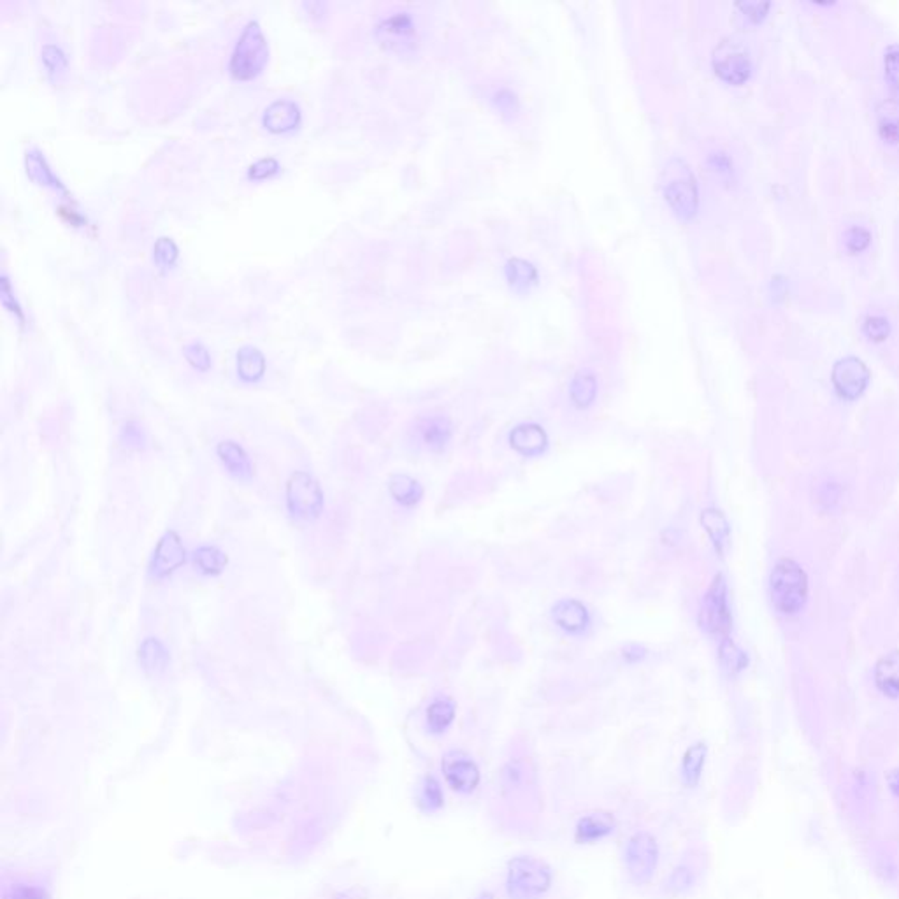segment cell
<instances>
[{"instance_id":"4316f807","label":"cell","mask_w":899,"mask_h":899,"mask_svg":"<svg viewBox=\"0 0 899 899\" xmlns=\"http://www.w3.org/2000/svg\"><path fill=\"white\" fill-rule=\"evenodd\" d=\"M455 718V705L448 699H437L427 708V727L433 735L445 733Z\"/></svg>"},{"instance_id":"8d00e7d4","label":"cell","mask_w":899,"mask_h":899,"mask_svg":"<svg viewBox=\"0 0 899 899\" xmlns=\"http://www.w3.org/2000/svg\"><path fill=\"white\" fill-rule=\"evenodd\" d=\"M278 171V160L273 156H266V158H260L249 165L248 178L249 180H257V182L267 180V178H273Z\"/></svg>"},{"instance_id":"d6a6232c","label":"cell","mask_w":899,"mask_h":899,"mask_svg":"<svg viewBox=\"0 0 899 899\" xmlns=\"http://www.w3.org/2000/svg\"><path fill=\"white\" fill-rule=\"evenodd\" d=\"M885 78L893 90V100L899 104V44H889L884 55Z\"/></svg>"},{"instance_id":"f6af8a7d","label":"cell","mask_w":899,"mask_h":899,"mask_svg":"<svg viewBox=\"0 0 899 899\" xmlns=\"http://www.w3.org/2000/svg\"><path fill=\"white\" fill-rule=\"evenodd\" d=\"M474 899H494V896H492V894H489V893H483V894H480L478 898Z\"/></svg>"},{"instance_id":"74e56055","label":"cell","mask_w":899,"mask_h":899,"mask_svg":"<svg viewBox=\"0 0 899 899\" xmlns=\"http://www.w3.org/2000/svg\"><path fill=\"white\" fill-rule=\"evenodd\" d=\"M863 329H865V332H866V336H868L871 342H884L889 336V332H891L889 322L884 316H876V314L868 316L865 320Z\"/></svg>"},{"instance_id":"60d3db41","label":"cell","mask_w":899,"mask_h":899,"mask_svg":"<svg viewBox=\"0 0 899 899\" xmlns=\"http://www.w3.org/2000/svg\"><path fill=\"white\" fill-rule=\"evenodd\" d=\"M0 294H2V303H4V308L9 311V313H13V314L16 316V320L20 322V325H23V323H25V316H23V311H22V308H20L18 301L14 299V295H13V290H11V283H9V279H7V276H5V275L2 276V285H0Z\"/></svg>"},{"instance_id":"9a60e30c","label":"cell","mask_w":899,"mask_h":899,"mask_svg":"<svg viewBox=\"0 0 899 899\" xmlns=\"http://www.w3.org/2000/svg\"><path fill=\"white\" fill-rule=\"evenodd\" d=\"M217 455L230 476L238 480H249L253 476L248 454L236 441H221L217 446Z\"/></svg>"},{"instance_id":"5b68a950","label":"cell","mask_w":899,"mask_h":899,"mask_svg":"<svg viewBox=\"0 0 899 899\" xmlns=\"http://www.w3.org/2000/svg\"><path fill=\"white\" fill-rule=\"evenodd\" d=\"M657 863H659V845L651 833L641 831L629 838L623 848V865L629 878L634 884L638 885L651 884L657 869Z\"/></svg>"},{"instance_id":"f546056e","label":"cell","mask_w":899,"mask_h":899,"mask_svg":"<svg viewBox=\"0 0 899 899\" xmlns=\"http://www.w3.org/2000/svg\"><path fill=\"white\" fill-rule=\"evenodd\" d=\"M720 664L727 673H738L746 666V655L729 638H724L718 649Z\"/></svg>"},{"instance_id":"f1b7e54d","label":"cell","mask_w":899,"mask_h":899,"mask_svg":"<svg viewBox=\"0 0 899 899\" xmlns=\"http://www.w3.org/2000/svg\"><path fill=\"white\" fill-rule=\"evenodd\" d=\"M195 566L204 573V575H220L223 567L227 566V556L217 548V547H201L193 554Z\"/></svg>"},{"instance_id":"7bdbcfd3","label":"cell","mask_w":899,"mask_h":899,"mask_svg":"<svg viewBox=\"0 0 899 899\" xmlns=\"http://www.w3.org/2000/svg\"><path fill=\"white\" fill-rule=\"evenodd\" d=\"M742 9H744V14L752 20H761L766 11L770 9V2H744V4H738Z\"/></svg>"},{"instance_id":"7c38bea8","label":"cell","mask_w":899,"mask_h":899,"mask_svg":"<svg viewBox=\"0 0 899 899\" xmlns=\"http://www.w3.org/2000/svg\"><path fill=\"white\" fill-rule=\"evenodd\" d=\"M303 120L301 108L295 100L290 98H276L273 100L262 117L264 126L273 134H286L295 130Z\"/></svg>"},{"instance_id":"836d02e7","label":"cell","mask_w":899,"mask_h":899,"mask_svg":"<svg viewBox=\"0 0 899 899\" xmlns=\"http://www.w3.org/2000/svg\"><path fill=\"white\" fill-rule=\"evenodd\" d=\"M2 899H52L46 893V889L27 884V882H14L11 885L4 887Z\"/></svg>"},{"instance_id":"2e32d148","label":"cell","mask_w":899,"mask_h":899,"mask_svg":"<svg viewBox=\"0 0 899 899\" xmlns=\"http://www.w3.org/2000/svg\"><path fill=\"white\" fill-rule=\"evenodd\" d=\"M615 829V822L610 815L604 813H590L578 820L576 824V841L580 843H595L610 837Z\"/></svg>"},{"instance_id":"e575fe53","label":"cell","mask_w":899,"mask_h":899,"mask_svg":"<svg viewBox=\"0 0 899 899\" xmlns=\"http://www.w3.org/2000/svg\"><path fill=\"white\" fill-rule=\"evenodd\" d=\"M379 32L387 35L389 42L406 41L407 35L411 33V22H409L407 16L398 14V16H392V18L385 20L383 25L379 27Z\"/></svg>"},{"instance_id":"cb8c5ba5","label":"cell","mask_w":899,"mask_h":899,"mask_svg":"<svg viewBox=\"0 0 899 899\" xmlns=\"http://www.w3.org/2000/svg\"><path fill=\"white\" fill-rule=\"evenodd\" d=\"M701 526L708 532L716 552L724 554L729 545V524L726 517L718 510H705L701 513Z\"/></svg>"},{"instance_id":"ac0fdd59","label":"cell","mask_w":899,"mask_h":899,"mask_svg":"<svg viewBox=\"0 0 899 899\" xmlns=\"http://www.w3.org/2000/svg\"><path fill=\"white\" fill-rule=\"evenodd\" d=\"M236 368H238V376L243 381L255 383L266 372V357H264V353L257 346L245 344V346H241L238 350Z\"/></svg>"},{"instance_id":"603a6c76","label":"cell","mask_w":899,"mask_h":899,"mask_svg":"<svg viewBox=\"0 0 899 899\" xmlns=\"http://www.w3.org/2000/svg\"><path fill=\"white\" fill-rule=\"evenodd\" d=\"M389 492L399 504L407 508L418 504L424 496L422 485L407 474H394L389 482Z\"/></svg>"},{"instance_id":"ffe728a7","label":"cell","mask_w":899,"mask_h":899,"mask_svg":"<svg viewBox=\"0 0 899 899\" xmlns=\"http://www.w3.org/2000/svg\"><path fill=\"white\" fill-rule=\"evenodd\" d=\"M875 680L878 688L889 696V698H898L899 696V651H891L885 655L875 671Z\"/></svg>"},{"instance_id":"8992f818","label":"cell","mask_w":899,"mask_h":899,"mask_svg":"<svg viewBox=\"0 0 899 899\" xmlns=\"http://www.w3.org/2000/svg\"><path fill=\"white\" fill-rule=\"evenodd\" d=\"M714 67L722 80L740 85L746 81L752 70L748 50L736 39H724L715 48Z\"/></svg>"},{"instance_id":"52a82bcc","label":"cell","mask_w":899,"mask_h":899,"mask_svg":"<svg viewBox=\"0 0 899 899\" xmlns=\"http://www.w3.org/2000/svg\"><path fill=\"white\" fill-rule=\"evenodd\" d=\"M699 622H701V627L705 631H708L710 634H715V636H722V640L727 638V634L731 631L727 589H726V582H724L722 575L715 576L712 587L707 592Z\"/></svg>"},{"instance_id":"484cf974","label":"cell","mask_w":899,"mask_h":899,"mask_svg":"<svg viewBox=\"0 0 899 899\" xmlns=\"http://www.w3.org/2000/svg\"><path fill=\"white\" fill-rule=\"evenodd\" d=\"M569 394H571V399L576 407H580V409L589 407L597 396L595 376L590 372H580L578 376H575L571 389H569Z\"/></svg>"},{"instance_id":"30bf717a","label":"cell","mask_w":899,"mask_h":899,"mask_svg":"<svg viewBox=\"0 0 899 899\" xmlns=\"http://www.w3.org/2000/svg\"><path fill=\"white\" fill-rule=\"evenodd\" d=\"M186 562L185 547L176 530H167L156 541L155 552L150 564V573L155 578H165Z\"/></svg>"},{"instance_id":"ee69618b","label":"cell","mask_w":899,"mask_h":899,"mask_svg":"<svg viewBox=\"0 0 899 899\" xmlns=\"http://www.w3.org/2000/svg\"><path fill=\"white\" fill-rule=\"evenodd\" d=\"M889 785H891V789H893V791H894V792H896L899 796V770L893 772V773L889 775Z\"/></svg>"},{"instance_id":"83f0119b","label":"cell","mask_w":899,"mask_h":899,"mask_svg":"<svg viewBox=\"0 0 899 899\" xmlns=\"http://www.w3.org/2000/svg\"><path fill=\"white\" fill-rule=\"evenodd\" d=\"M418 805H420V808L424 811H427V813H435V811L441 810L443 805H445V796H443L441 783L435 780V776H426L420 782V785H418Z\"/></svg>"},{"instance_id":"1f68e13d","label":"cell","mask_w":899,"mask_h":899,"mask_svg":"<svg viewBox=\"0 0 899 899\" xmlns=\"http://www.w3.org/2000/svg\"><path fill=\"white\" fill-rule=\"evenodd\" d=\"M183 355H185L188 364L193 370H197V371H210L211 366H213L211 353H210V350L202 342H188L185 348H183Z\"/></svg>"},{"instance_id":"3957f363","label":"cell","mask_w":899,"mask_h":899,"mask_svg":"<svg viewBox=\"0 0 899 899\" xmlns=\"http://www.w3.org/2000/svg\"><path fill=\"white\" fill-rule=\"evenodd\" d=\"M772 603L783 615H792L800 612L808 595V580L803 567L792 558H782L776 562L770 578Z\"/></svg>"},{"instance_id":"d6986e66","label":"cell","mask_w":899,"mask_h":899,"mask_svg":"<svg viewBox=\"0 0 899 899\" xmlns=\"http://www.w3.org/2000/svg\"><path fill=\"white\" fill-rule=\"evenodd\" d=\"M41 61L53 85H61L69 76V59L62 48L55 42H44L41 48Z\"/></svg>"},{"instance_id":"9c48e42d","label":"cell","mask_w":899,"mask_h":899,"mask_svg":"<svg viewBox=\"0 0 899 899\" xmlns=\"http://www.w3.org/2000/svg\"><path fill=\"white\" fill-rule=\"evenodd\" d=\"M833 383L838 394L845 399L859 398L868 387L869 371L866 364L857 357H843L833 368Z\"/></svg>"},{"instance_id":"d590c367","label":"cell","mask_w":899,"mask_h":899,"mask_svg":"<svg viewBox=\"0 0 899 899\" xmlns=\"http://www.w3.org/2000/svg\"><path fill=\"white\" fill-rule=\"evenodd\" d=\"M154 258L162 267H169L178 258V247L171 238H160L154 247Z\"/></svg>"},{"instance_id":"4dcf8cb0","label":"cell","mask_w":899,"mask_h":899,"mask_svg":"<svg viewBox=\"0 0 899 899\" xmlns=\"http://www.w3.org/2000/svg\"><path fill=\"white\" fill-rule=\"evenodd\" d=\"M880 130L884 134V137L891 139V141H898L899 139V104L896 100H889V102H884V106L880 108Z\"/></svg>"},{"instance_id":"b9f144b4","label":"cell","mask_w":899,"mask_h":899,"mask_svg":"<svg viewBox=\"0 0 899 899\" xmlns=\"http://www.w3.org/2000/svg\"><path fill=\"white\" fill-rule=\"evenodd\" d=\"M869 239H871V236H869L868 230L863 227H852L845 234L847 248L850 249L852 253H857V251L866 248L869 245Z\"/></svg>"},{"instance_id":"4fadbf2b","label":"cell","mask_w":899,"mask_h":899,"mask_svg":"<svg viewBox=\"0 0 899 899\" xmlns=\"http://www.w3.org/2000/svg\"><path fill=\"white\" fill-rule=\"evenodd\" d=\"M552 619L564 632L573 636H582L589 631V610L576 599H562L556 603L552 608Z\"/></svg>"},{"instance_id":"e0dca14e","label":"cell","mask_w":899,"mask_h":899,"mask_svg":"<svg viewBox=\"0 0 899 899\" xmlns=\"http://www.w3.org/2000/svg\"><path fill=\"white\" fill-rule=\"evenodd\" d=\"M420 439L431 452H441L452 439V424L445 417H431L418 426Z\"/></svg>"},{"instance_id":"7402d4cb","label":"cell","mask_w":899,"mask_h":899,"mask_svg":"<svg viewBox=\"0 0 899 899\" xmlns=\"http://www.w3.org/2000/svg\"><path fill=\"white\" fill-rule=\"evenodd\" d=\"M139 662L150 675L164 673L169 664V651L155 638H146L139 647Z\"/></svg>"},{"instance_id":"ba28073f","label":"cell","mask_w":899,"mask_h":899,"mask_svg":"<svg viewBox=\"0 0 899 899\" xmlns=\"http://www.w3.org/2000/svg\"><path fill=\"white\" fill-rule=\"evenodd\" d=\"M441 770L448 787L457 794L467 796L480 785V768L461 750H450L443 755Z\"/></svg>"},{"instance_id":"277c9868","label":"cell","mask_w":899,"mask_h":899,"mask_svg":"<svg viewBox=\"0 0 899 899\" xmlns=\"http://www.w3.org/2000/svg\"><path fill=\"white\" fill-rule=\"evenodd\" d=\"M285 499L288 511L301 520H313L323 510V492L318 482L304 471L290 474L285 485Z\"/></svg>"},{"instance_id":"5bb4252c","label":"cell","mask_w":899,"mask_h":899,"mask_svg":"<svg viewBox=\"0 0 899 899\" xmlns=\"http://www.w3.org/2000/svg\"><path fill=\"white\" fill-rule=\"evenodd\" d=\"M510 445L524 457H538L548 446V435L536 424H522L510 435Z\"/></svg>"},{"instance_id":"7a4b0ae2","label":"cell","mask_w":899,"mask_h":899,"mask_svg":"<svg viewBox=\"0 0 899 899\" xmlns=\"http://www.w3.org/2000/svg\"><path fill=\"white\" fill-rule=\"evenodd\" d=\"M552 869L532 856L513 857L508 865L506 891L510 899H541L552 887Z\"/></svg>"},{"instance_id":"44dd1931","label":"cell","mask_w":899,"mask_h":899,"mask_svg":"<svg viewBox=\"0 0 899 899\" xmlns=\"http://www.w3.org/2000/svg\"><path fill=\"white\" fill-rule=\"evenodd\" d=\"M707 754H708V748L705 744H692L682 759V766H680V776H682L683 785L687 787H696L699 778H701V773H703V768H705V761H707Z\"/></svg>"},{"instance_id":"6da1fadb","label":"cell","mask_w":899,"mask_h":899,"mask_svg":"<svg viewBox=\"0 0 899 899\" xmlns=\"http://www.w3.org/2000/svg\"><path fill=\"white\" fill-rule=\"evenodd\" d=\"M269 61V44L257 20H249L230 55L229 70L238 81L255 80Z\"/></svg>"},{"instance_id":"ab89813d","label":"cell","mask_w":899,"mask_h":899,"mask_svg":"<svg viewBox=\"0 0 899 899\" xmlns=\"http://www.w3.org/2000/svg\"><path fill=\"white\" fill-rule=\"evenodd\" d=\"M692 882H694V873H692V869L688 868V866H685V865H680L679 868L673 869V873L670 875L668 887H670V891H673V893H683V891L690 889Z\"/></svg>"},{"instance_id":"d4e9b609","label":"cell","mask_w":899,"mask_h":899,"mask_svg":"<svg viewBox=\"0 0 899 899\" xmlns=\"http://www.w3.org/2000/svg\"><path fill=\"white\" fill-rule=\"evenodd\" d=\"M27 173H29L32 180L37 182L39 185L52 186V188H55V190L65 193V186L53 174V171L50 169L48 162L44 160V156L41 155L39 150H31L27 154Z\"/></svg>"},{"instance_id":"f35d334b","label":"cell","mask_w":899,"mask_h":899,"mask_svg":"<svg viewBox=\"0 0 899 899\" xmlns=\"http://www.w3.org/2000/svg\"><path fill=\"white\" fill-rule=\"evenodd\" d=\"M508 273L515 286H528L529 283L536 278L532 266H529L524 260H511L508 266Z\"/></svg>"},{"instance_id":"8fae6325","label":"cell","mask_w":899,"mask_h":899,"mask_svg":"<svg viewBox=\"0 0 899 899\" xmlns=\"http://www.w3.org/2000/svg\"><path fill=\"white\" fill-rule=\"evenodd\" d=\"M666 201L671 204L675 213L680 218L692 217L698 208V186L690 171L683 167L682 178L677 176L666 185Z\"/></svg>"}]
</instances>
